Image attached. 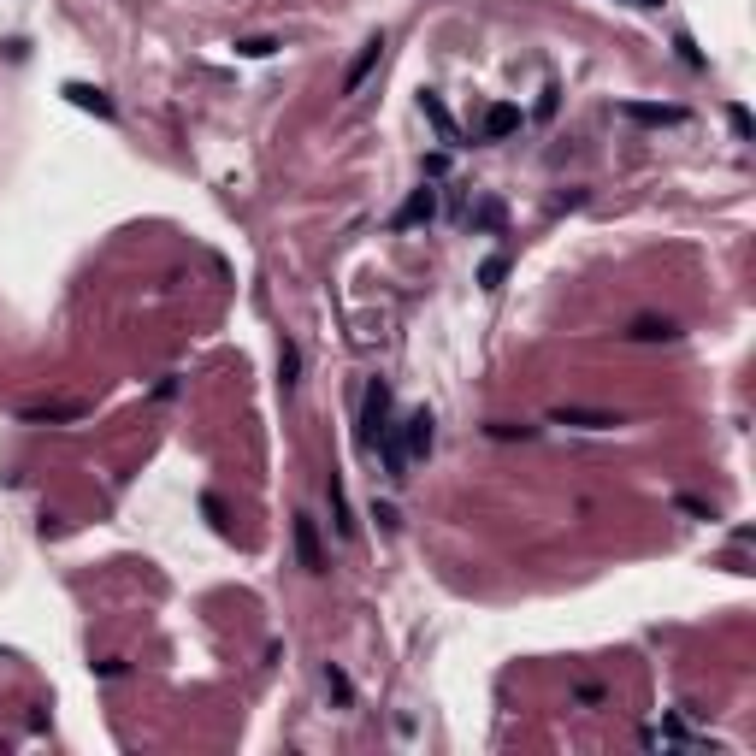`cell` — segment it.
<instances>
[{
  "mask_svg": "<svg viewBox=\"0 0 756 756\" xmlns=\"http://www.w3.org/2000/svg\"><path fill=\"white\" fill-rule=\"evenodd\" d=\"M390 414H396V408H390V384L373 378V384H367V396H361V426H355L361 449H373V455H378V443L390 438Z\"/></svg>",
  "mask_w": 756,
  "mask_h": 756,
  "instance_id": "cell-1",
  "label": "cell"
},
{
  "mask_svg": "<svg viewBox=\"0 0 756 756\" xmlns=\"http://www.w3.org/2000/svg\"><path fill=\"white\" fill-rule=\"evenodd\" d=\"M396 443H402V455L408 461H420V455H432V443H438V420L426 414V408H414L402 426H396Z\"/></svg>",
  "mask_w": 756,
  "mask_h": 756,
  "instance_id": "cell-2",
  "label": "cell"
},
{
  "mask_svg": "<svg viewBox=\"0 0 756 756\" xmlns=\"http://www.w3.org/2000/svg\"><path fill=\"white\" fill-rule=\"evenodd\" d=\"M432 219H438V189L420 184L396 213H390V231H414V225H432Z\"/></svg>",
  "mask_w": 756,
  "mask_h": 756,
  "instance_id": "cell-3",
  "label": "cell"
},
{
  "mask_svg": "<svg viewBox=\"0 0 756 756\" xmlns=\"http://www.w3.org/2000/svg\"><path fill=\"white\" fill-rule=\"evenodd\" d=\"M615 113L632 125H686V107H674V101H621Z\"/></svg>",
  "mask_w": 756,
  "mask_h": 756,
  "instance_id": "cell-4",
  "label": "cell"
},
{
  "mask_svg": "<svg viewBox=\"0 0 756 756\" xmlns=\"http://www.w3.org/2000/svg\"><path fill=\"white\" fill-rule=\"evenodd\" d=\"M71 107H83V113H95V119H119V107H113V95L107 89H95V83H65L60 89Z\"/></svg>",
  "mask_w": 756,
  "mask_h": 756,
  "instance_id": "cell-5",
  "label": "cell"
},
{
  "mask_svg": "<svg viewBox=\"0 0 756 756\" xmlns=\"http://www.w3.org/2000/svg\"><path fill=\"white\" fill-rule=\"evenodd\" d=\"M378 60H384V36H367V42H361V54H355V65L343 71V95H361V83L373 77Z\"/></svg>",
  "mask_w": 756,
  "mask_h": 756,
  "instance_id": "cell-6",
  "label": "cell"
},
{
  "mask_svg": "<svg viewBox=\"0 0 756 756\" xmlns=\"http://www.w3.org/2000/svg\"><path fill=\"white\" fill-rule=\"evenodd\" d=\"M550 420L556 426H573V432H615L621 426V414H603V408H556Z\"/></svg>",
  "mask_w": 756,
  "mask_h": 756,
  "instance_id": "cell-7",
  "label": "cell"
},
{
  "mask_svg": "<svg viewBox=\"0 0 756 756\" xmlns=\"http://www.w3.org/2000/svg\"><path fill=\"white\" fill-rule=\"evenodd\" d=\"M296 556L308 573H325V550H319V520L314 514H296Z\"/></svg>",
  "mask_w": 756,
  "mask_h": 756,
  "instance_id": "cell-8",
  "label": "cell"
},
{
  "mask_svg": "<svg viewBox=\"0 0 756 756\" xmlns=\"http://www.w3.org/2000/svg\"><path fill=\"white\" fill-rule=\"evenodd\" d=\"M420 113L432 119V130H438V142H449V148H461V130H455V119H449V107H443L438 89H420Z\"/></svg>",
  "mask_w": 756,
  "mask_h": 756,
  "instance_id": "cell-9",
  "label": "cell"
},
{
  "mask_svg": "<svg viewBox=\"0 0 756 756\" xmlns=\"http://www.w3.org/2000/svg\"><path fill=\"white\" fill-rule=\"evenodd\" d=\"M18 420H24V426H71V420H83V402H48V408H24Z\"/></svg>",
  "mask_w": 756,
  "mask_h": 756,
  "instance_id": "cell-10",
  "label": "cell"
},
{
  "mask_svg": "<svg viewBox=\"0 0 756 756\" xmlns=\"http://www.w3.org/2000/svg\"><path fill=\"white\" fill-rule=\"evenodd\" d=\"M520 119H526L520 107H508V101H497V107L485 113V125H479V136H485V142H503V136H514V130H520Z\"/></svg>",
  "mask_w": 756,
  "mask_h": 756,
  "instance_id": "cell-11",
  "label": "cell"
},
{
  "mask_svg": "<svg viewBox=\"0 0 756 756\" xmlns=\"http://www.w3.org/2000/svg\"><path fill=\"white\" fill-rule=\"evenodd\" d=\"M632 343H674L680 337V325L674 319H656V314H644V319H632V331H627Z\"/></svg>",
  "mask_w": 756,
  "mask_h": 756,
  "instance_id": "cell-12",
  "label": "cell"
},
{
  "mask_svg": "<svg viewBox=\"0 0 756 756\" xmlns=\"http://www.w3.org/2000/svg\"><path fill=\"white\" fill-rule=\"evenodd\" d=\"M325 497H331V526H337V538H355V514H349V497H343V479H337V473L325 479Z\"/></svg>",
  "mask_w": 756,
  "mask_h": 756,
  "instance_id": "cell-13",
  "label": "cell"
},
{
  "mask_svg": "<svg viewBox=\"0 0 756 756\" xmlns=\"http://www.w3.org/2000/svg\"><path fill=\"white\" fill-rule=\"evenodd\" d=\"M296 378H302V349L284 337V349H278V384H284V390H296Z\"/></svg>",
  "mask_w": 756,
  "mask_h": 756,
  "instance_id": "cell-14",
  "label": "cell"
},
{
  "mask_svg": "<svg viewBox=\"0 0 756 756\" xmlns=\"http://www.w3.org/2000/svg\"><path fill=\"white\" fill-rule=\"evenodd\" d=\"M503 278H508V254H491L479 266V290H503Z\"/></svg>",
  "mask_w": 756,
  "mask_h": 756,
  "instance_id": "cell-15",
  "label": "cell"
},
{
  "mask_svg": "<svg viewBox=\"0 0 756 756\" xmlns=\"http://www.w3.org/2000/svg\"><path fill=\"white\" fill-rule=\"evenodd\" d=\"M272 48H278L272 36H249V42H237V54H243V60H266Z\"/></svg>",
  "mask_w": 756,
  "mask_h": 756,
  "instance_id": "cell-16",
  "label": "cell"
},
{
  "mask_svg": "<svg viewBox=\"0 0 756 756\" xmlns=\"http://www.w3.org/2000/svg\"><path fill=\"white\" fill-rule=\"evenodd\" d=\"M727 125H733V136H739V142H751V113H745V107H727Z\"/></svg>",
  "mask_w": 756,
  "mask_h": 756,
  "instance_id": "cell-17",
  "label": "cell"
},
{
  "mask_svg": "<svg viewBox=\"0 0 756 756\" xmlns=\"http://www.w3.org/2000/svg\"><path fill=\"white\" fill-rule=\"evenodd\" d=\"M674 48H680V60L692 65V71H703V54H697V42H692V36H686V30L674 36Z\"/></svg>",
  "mask_w": 756,
  "mask_h": 756,
  "instance_id": "cell-18",
  "label": "cell"
},
{
  "mask_svg": "<svg viewBox=\"0 0 756 756\" xmlns=\"http://www.w3.org/2000/svg\"><path fill=\"white\" fill-rule=\"evenodd\" d=\"M201 514L213 520V532H231V526H225V503H219V497H201Z\"/></svg>",
  "mask_w": 756,
  "mask_h": 756,
  "instance_id": "cell-19",
  "label": "cell"
},
{
  "mask_svg": "<svg viewBox=\"0 0 756 756\" xmlns=\"http://www.w3.org/2000/svg\"><path fill=\"white\" fill-rule=\"evenodd\" d=\"M473 225H485V231H497V225H503V201H485V207H479V219H473Z\"/></svg>",
  "mask_w": 756,
  "mask_h": 756,
  "instance_id": "cell-20",
  "label": "cell"
},
{
  "mask_svg": "<svg viewBox=\"0 0 756 756\" xmlns=\"http://www.w3.org/2000/svg\"><path fill=\"white\" fill-rule=\"evenodd\" d=\"M325 686H331V697H337V703H349V680H343V674H337V668H325Z\"/></svg>",
  "mask_w": 756,
  "mask_h": 756,
  "instance_id": "cell-21",
  "label": "cell"
},
{
  "mask_svg": "<svg viewBox=\"0 0 756 756\" xmlns=\"http://www.w3.org/2000/svg\"><path fill=\"white\" fill-rule=\"evenodd\" d=\"M491 438H532V426H514V420H497Z\"/></svg>",
  "mask_w": 756,
  "mask_h": 756,
  "instance_id": "cell-22",
  "label": "cell"
},
{
  "mask_svg": "<svg viewBox=\"0 0 756 756\" xmlns=\"http://www.w3.org/2000/svg\"><path fill=\"white\" fill-rule=\"evenodd\" d=\"M638 6H662V0H638Z\"/></svg>",
  "mask_w": 756,
  "mask_h": 756,
  "instance_id": "cell-23",
  "label": "cell"
}]
</instances>
